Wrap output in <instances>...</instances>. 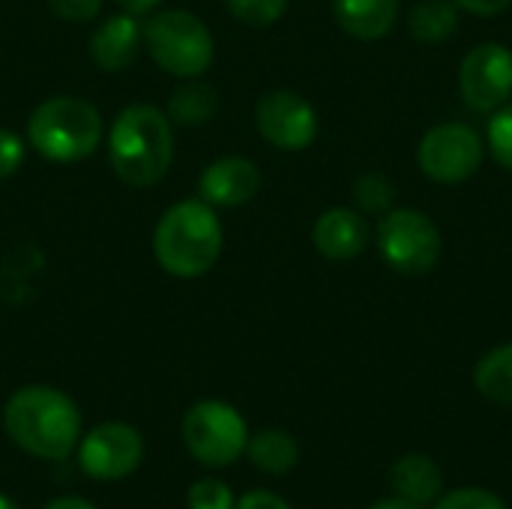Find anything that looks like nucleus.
Listing matches in <instances>:
<instances>
[{
    "instance_id": "28",
    "label": "nucleus",
    "mask_w": 512,
    "mask_h": 509,
    "mask_svg": "<svg viewBox=\"0 0 512 509\" xmlns=\"http://www.w3.org/2000/svg\"><path fill=\"white\" fill-rule=\"evenodd\" d=\"M234 509H291L279 495H273V492H249V495H243L240 498V504H234Z\"/></svg>"
},
{
    "instance_id": "29",
    "label": "nucleus",
    "mask_w": 512,
    "mask_h": 509,
    "mask_svg": "<svg viewBox=\"0 0 512 509\" xmlns=\"http://www.w3.org/2000/svg\"><path fill=\"white\" fill-rule=\"evenodd\" d=\"M459 6H465L474 15H498L510 6L512 0H456Z\"/></svg>"
},
{
    "instance_id": "8",
    "label": "nucleus",
    "mask_w": 512,
    "mask_h": 509,
    "mask_svg": "<svg viewBox=\"0 0 512 509\" xmlns=\"http://www.w3.org/2000/svg\"><path fill=\"white\" fill-rule=\"evenodd\" d=\"M420 168L435 183H462L483 165V141L465 123H441L426 132L417 150Z\"/></svg>"
},
{
    "instance_id": "13",
    "label": "nucleus",
    "mask_w": 512,
    "mask_h": 509,
    "mask_svg": "<svg viewBox=\"0 0 512 509\" xmlns=\"http://www.w3.org/2000/svg\"><path fill=\"white\" fill-rule=\"evenodd\" d=\"M141 42H144V27L138 15L120 12L96 27V33L90 36V57L96 60L99 69L120 72L138 57Z\"/></svg>"
},
{
    "instance_id": "15",
    "label": "nucleus",
    "mask_w": 512,
    "mask_h": 509,
    "mask_svg": "<svg viewBox=\"0 0 512 509\" xmlns=\"http://www.w3.org/2000/svg\"><path fill=\"white\" fill-rule=\"evenodd\" d=\"M390 486L399 498L426 507L441 498L444 492V474L435 459L423 453H408L390 468Z\"/></svg>"
},
{
    "instance_id": "17",
    "label": "nucleus",
    "mask_w": 512,
    "mask_h": 509,
    "mask_svg": "<svg viewBox=\"0 0 512 509\" xmlns=\"http://www.w3.org/2000/svg\"><path fill=\"white\" fill-rule=\"evenodd\" d=\"M246 450H249V459H252L261 471L276 474V477L294 471V465L300 462V447H297V441H294L288 432H279V429H267V432L255 435V438L246 444Z\"/></svg>"
},
{
    "instance_id": "4",
    "label": "nucleus",
    "mask_w": 512,
    "mask_h": 509,
    "mask_svg": "<svg viewBox=\"0 0 512 509\" xmlns=\"http://www.w3.org/2000/svg\"><path fill=\"white\" fill-rule=\"evenodd\" d=\"M102 138V117L96 105L81 96H54L33 108L27 120L30 147L51 162H81Z\"/></svg>"
},
{
    "instance_id": "22",
    "label": "nucleus",
    "mask_w": 512,
    "mask_h": 509,
    "mask_svg": "<svg viewBox=\"0 0 512 509\" xmlns=\"http://www.w3.org/2000/svg\"><path fill=\"white\" fill-rule=\"evenodd\" d=\"M189 509H234V495L222 480L204 477L189 486Z\"/></svg>"
},
{
    "instance_id": "6",
    "label": "nucleus",
    "mask_w": 512,
    "mask_h": 509,
    "mask_svg": "<svg viewBox=\"0 0 512 509\" xmlns=\"http://www.w3.org/2000/svg\"><path fill=\"white\" fill-rule=\"evenodd\" d=\"M183 441H186V450L198 462L222 468V465L237 462L246 453L249 432L237 408L219 399H204L186 411Z\"/></svg>"
},
{
    "instance_id": "30",
    "label": "nucleus",
    "mask_w": 512,
    "mask_h": 509,
    "mask_svg": "<svg viewBox=\"0 0 512 509\" xmlns=\"http://www.w3.org/2000/svg\"><path fill=\"white\" fill-rule=\"evenodd\" d=\"M114 3H120V9H123V12L144 15V12H150L156 3H162V0H114Z\"/></svg>"
},
{
    "instance_id": "23",
    "label": "nucleus",
    "mask_w": 512,
    "mask_h": 509,
    "mask_svg": "<svg viewBox=\"0 0 512 509\" xmlns=\"http://www.w3.org/2000/svg\"><path fill=\"white\" fill-rule=\"evenodd\" d=\"M357 201H360V207L363 210H369V213H381V210H387L390 207V201H393V186L387 183V177H381V174H363L360 180H357Z\"/></svg>"
},
{
    "instance_id": "9",
    "label": "nucleus",
    "mask_w": 512,
    "mask_h": 509,
    "mask_svg": "<svg viewBox=\"0 0 512 509\" xmlns=\"http://www.w3.org/2000/svg\"><path fill=\"white\" fill-rule=\"evenodd\" d=\"M144 459V441L129 423H102L78 447V465L93 480H123Z\"/></svg>"
},
{
    "instance_id": "19",
    "label": "nucleus",
    "mask_w": 512,
    "mask_h": 509,
    "mask_svg": "<svg viewBox=\"0 0 512 509\" xmlns=\"http://www.w3.org/2000/svg\"><path fill=\"white\" fill-rule=\"evenodd\" d=\"M213 111H216V90L195 78L177 87L168 99V114L180 126H201L213 117Z\"/></svg>"
},
{
    "instance_id": "33",
    "label": "nucleus",
    "mask_w": 512,
    "mask_h": 509,
    "mask_svg": "<svg viewBox=\"0 0 512 509\" xmlns=\"http://www.w3.org/2000/svg\"><path fill=\"white\" fill-rule=\"evenodd\" d=\"M0 509H18V507H15L6 495H0Z\"/></svg>"
},
{
    "instance_id": "11",
    "label": "nucleus",
    "mask_w": 512,
    "mask_h": 509,
    "mask_svg": "<svg viewBox=\"0 0 512 509\" xmlns=\"http://www.w3.org/2000/svg\"><path fill=\"white\" fill-rule=\"evenodd\" d=\"M258 132L279 150H306L318 135L315 108L294 90H273L255 108Z\"/></svg>"
},
{
    "instance_id": "2",
    "label": "nucleus",
    "mask_w": 512,
    "mask_h": 509,
    "mask_svg": "<svg viewBox=\"0 0 512 509\" xmlns=\"http://www.w3.org/2000/svg\"><path fill=\"white\" fill-rule=\"evenodd\" d=\"M108 159L126 186H156L174 159V135L168 117L153 105L123 108L111 123Z\"/></svg>"
},
{
    "instance_id": "25",
    "label": "nucleus",
    "mask_w": 512,
    "mask_h": 509,
    "mask_svg": "<svg viewBox=\"0 0 512 509\" xmlns=\"http://www.w3.org/2000/svg\"><path fill=\"white\" fill-rule=\"evenodd\" d=\"M435 509H507L504 501L486 489H459V492H450L444 495Z\"/></svg>"
},
{
    "instance_id": "32",
    "label": "nucleus",
    "mask_w": 512,
    "mask_h": 509,
    "mask_svg": "<svg viewBox=\"0 0 512 509\" xmlns=\"http://www.w3.org/2000/svg\"><path fill=\"white\" fill-rule=\"evenodd\" d=\"M369 509H420V507H417V504H411V501H405V498H387V501L372 504Z\"/></svg>"
},
{
    "instance_id": "27",
    "label": "nucleus",
    "mask_w": 512,
    "mask_h": 509,
    "mask_svg": "<svg viewBox=\"0 0 512 509\" xmlns=\"http://www.w3.org/2000/svg\"><path fill=\"white\" fill-rule=\"evenodd\" d=\"M48 6L66 21H90L102 9V0H48Z\"/></svg>"
},
{
    "instance_id": "26",
    "label": "nucleus",
    "mask_w": 512,
    "mask_h": 509,
    "mask_svg": "<svg viewBox=\"0 0 512 509\" xmlns=\"http://www.w3.org/2000/svg\"><path fill=\"white\" fill-rule=\"evenodd\" d=\"M24 162V141L9 132V129H0V180L12 177Z\"/></svg>"
},
{
    "instance_id": "24",
    "label": "nucleus",
    "mask_w": 512,
    "mask_h": 509,
    "mask_svg": "<svg viewBox=\"0 0 512 509\" xmlns=\"http://www.w3.org/2000/svg\"><path fill=\"white\" fill-rule=\"evenodd\" d=\"M489 144L495 159L512 171V105H504L489 123Z\"/></svg>"
},
{
    "instance_id": "5",
    "label": "nucleus",
    "mask_w": 512,
    "mask_h": 509,
    "mask_svg": "<svg viewBox=\"0 0 512 509\" xmlns=\"http://www.w3.org/2000/svg\"><path fill=\"white\" fill-rule=\"evenodd\" d=\"M144 45L159 69L177 78L204 75L216 45L207 24L186 9H165L144 24Z\"/></svg>"
},
{
    "instance_id": "7",
    "label": "nucleus",
    "mask_w": 512,
    "mask_h": 509,
    "mask_svg": "<svg viewBox=\"0 0 512 509\" xmlns=\"http://www.w3.org/2000/svg\"><path fill=\"white\" fill-rule=\"evenodd\" d=\"M378 249L396 273L423 276L441 258V231L420 210H393L378 225Z\"/></svg>"
},
{
    "instance_id": "12",
    "label": "nucleus",
    "mask_w": 512,
    "mask_h": 509,
    "mask_svg": "<svg viewBox=\"0 0 512 509\" xmlns=\"http://www.w3.org/2000/svg\"><path fill=\"white\" fill-rule=\"evenodd\" d=\"M261 189V171L252 159L225 156L204 168L198 192L210 207H240L252 201Z\"/></svg>"
},
{
    "instance_id": "31",
    "label": "nucleus",
    "mask_w": 512,
    "mask_h": 509,
    "mask_svg": "<svg viewBox=\"0 0 512 509\" xmlns=\"http://www.w3.org/2000/svg\"><path fill=\"white\" fill-rule=\"evenodd\" d=\"M45 509H96L93 504H87V501H81V498H57V501H51Z\"/></svg>"
},
{
    "instance_id": "3",
    "label": "nucleus",
    "mask_w": 512,
    "mask_h": 509,
    "mask_svg": "<svg viewBox=\"0 0 512 509\" xmlns=\"http://www.w3.org/2000/svg\"><path fill=\"white\" fill-rule=\"evenodd\" d=\"M153 255L159 267L177 279L210 273L222 255V222L213 207L201 198L165 210L153 231Z\"/></svg>"
},
{
    "instance_id": "14",
    "label": "nucleus",
    "mask_w": 512,
    "mask_h": 509,
    "mask_svg": "<svg viewBox=\"0 0 512 509\" xmlns=\"http://www.w3.org/2000/svg\"><path fill=\"white\" fill-rule=\"evenodd\" d=\"M315 249L330 261H348L357 258L369 246V225L360 213L348 207H333L318 216L312 228Z\"/></svg>"
},
{
    "instance_id": "21",
    "label": "nucleus",
    "mask_w": 512,
    "mask_h": 509,
    "mask_svg": "<svg viewBox=\"0 0 512 509\" xmlns=\"http://www.w3.org/2000/svg\"><path fill=\"white\" fill-rule=\"evenodd\" d=\"M231 15L249 27H270L282 18L288 0H225Z\"/></svg>"
},
{
    "instance_id": "18",
    "label": "nucleus",
    "mask_w": 512,
    "mask_h": 509,
    "mask_svg": "<svg viewBox=\"0 0 512 509\" xmlns=\"http://www.w3.org/2000/svg\"><path fill=\"white\" fill-rule=\"evenodd\" d=\"M474 384L477 390L495 402V405H504L512 408V342L510 345H501L495 351H489L477 369H474Z\"/></svg>"
},
{
    "instance_id": "16",
    "label": "nucleus",
    "mask_w": 512,
    "mask_h": 509,
    "mask_svg": "<svg viewBox=\"0 0 512 509\" xmlns=\"http://www.w3.org/2000/svg\"><path fill=\"white\" fill-rule=\"evenodd\" d=\"M336 21L357 39H381L399 15V0H333Z\"/></svg>"
},
{
    "instance_id": "10",
    "label": "nucleus",
    "mask_w": 512,
    "mask_h": 509,
    "mask_svg": "<svg viewBox=\"0 0 512 509\" xmlns=\"http://www.w3.org/2000/svg\"><path fill=\"white\" fill-rule=\"evenodd\" d=\"M462 99L474 111H495L512 96V51L498 42H483L462 60Z\"/></svg>"
},
{
    "instance_id": "1",
    "label": "nucleus",
    "mask_w": 512,
    "mask_h": 509,
    "mask_svg": "<svg viewBox=\"0 0 512 509\" xmlns=\"http://www.w3.org/2000/svg\"><path fill=\"white\" fill-rule=\"evenodd\" d=\"M3 429L24 453L45 462H60L78 447L81 414L66 393L45 384H30L9 396L3 408Z\"/></svg>"
},
{
    "instance_id": "20",
    "label": "nucleus",
    "mask_w": 512,
    "mask_h": 509,
    "mask_svg": "<svg viewBox=\"0 0 512 509\" xmlns=\"http://www.w3.org/2000/svg\"><path fill=\"white\" fill-rule=\"evenodd\" d=\"M459 27V12L447 0H426L411 12V33L423 42H441Z\"/></svg>"
}]
</instances>
